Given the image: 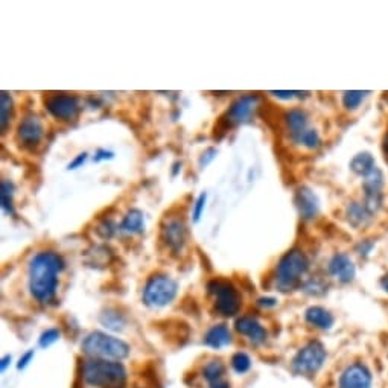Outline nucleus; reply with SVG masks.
<instances>
[{
	"mask_svg": "<svg viewBox=\"0 0 388 388\" xmlns=\"http://www.w3.org/2000/svg\"><path fill=\"white\" fill-rule=\"evenodd\" d=\"M64 269L63 257L55 252L37 253L29 264V291L41 304L51 303L58 289V274Z\"/></svg>",
	"mask_w": 388,
	"mask_h": 388,
	"instance_id": "1",
	"label": "nucleus"
},
{
	"mask_svg": "<svg viewBox=\"0 0 388 388\" xmlns=\"http://www.w3.org/2000/svg\"><path fill=\"white\" fill-rule=\"evenodd\" d=\"M81 378L90 388H125L128 374L122 362L91 358L82 364Z\"/></svg>",
	"mask_w": 388,
	"mask_h": 388,
	"instance_id": "2",
	"label": "nucleus"
},
{
	"mask_svg": "<svg viewBox=\"0 0 388 388\" xmlns=\"http://www.w3.org/2000/svg\"><path fill=\"white\" fill-rule=\"evenodd\" d=\"M309 269L307 254L292 249L280 257L276 267V287L282 292H292L302 287V280Z\"/></svg>",
	"mask_w": 388,
	"mask_h": 388,
	"instance_id": "3",
	"label": "nucleus"
},
{
	"mask_svg": "<svg viewBox=\"0 0 388 388\" xmlns=\"http://www.w3.org/2000/svg\"><path fill=\"white\" fill-rule=\"evenodd\" d=\"M81 349L84 354L93 359L104 361H122L129 355V346L124 339L111 337L104 332H91L84 341H82Z\"/></svg>",
	"mask_w": 388,
	"mask_h": 388,
	"instance_id": "4",
	"label": "nucleus"
},
{
	"mask_svg": "<svg viewBox=\"0 0 388 388\" xmlns=\"http://www.w3.org/2000/svg\"><path fill=\"white\" fill-rule=\"evenodd\" d=\"M207 292L215 299V311L218 315L232 319L241 309V294L232 282L215 279L207 284Z\"/></svg>",
	"mask_w": 388,
	"mask_h": 388,
	"instance_id": "5",
	"label": "nucleus"
},
{
	"mask_svg": "<svg viewBox=\"0 0 388 388\" xmlns=\"http://www.w3.org/2000/svg\"><path fill=\"white\" fill-rule=\"evenodd\" d=\"M179 292V285L168 274L151 276L144 287V303L148 308H164L175 299Z\"/></svg>",
	"mask_w": 388,
	"mask_h": 388,
	"instance_id": "6",
	"label": "nucleus"
},
{
	"mask_svg": "<svg viewBox=\"0 0 388 388\" xmlns=\"http://www.w3.org/2000/svg\"><path fill=\"white\" fill-rule=\"evenodd\" d=\"M326 349L320 341H309L303 346L291 362L292 372L299 376H314L326 361Z\"/></svg>",
	"mask_w": 388,
	"mask_h": 388,
	"instance_id": "7",
	"label": "nucleus"
},
{
	"mask_svg": "<svg viewBox=\"0 0 388 388\" xmlns=\"http://www.w3.org/2000/svg\"><path fill=\"white\" fill-rule=\"evenodd\" d=\"M44 105L58 121H72L79 110L76 96L69 93H49L44 98Z\"/></svg>",
	"mask_w": 388,
	"mask_h": 388,
	"instance_id": "8",
	"label": "nucleus"
},
{
	"mask_svg": "<svg viewBox=\"0 0 388 388\" xmlns=\"http://www.w3.org/2000/svg\"><path fill=\"white\" fill-rule=\"evenodd\" d=\"M161 239L172 253H180L187 239V227L183 218H166L161 227Z\"/></svg>",
	"mask_w": 388,
	"mask_h": 388,
	"instance_id": "9",
	"label": "nucleus"
},
{
	"mask_svg": "<svg viewBox=\"0 0 388 388\" xmlns=\"http://www.w3.org/2000/svg\"><path fill=\"white\" fill-rule=\"evenodd\" d=\"M43 134H44L43 124L40 121V117L35 114L26 116L17 128L19 142L26 148L37 146L41 142Z\"/></svg>",
	"mask_w": 388,
	"mask_h": 388,
	"instance_id": "10",
	"label": "nucleus"
},
{
	"mask_svg": "<svg viewBox=\"0 0 388 388\" xmlns=\"http://www.w3.org/2000/svg\"><path fill=\"white\" fill-rule=\"evenodd\" d=\"M339 388H372V373L361 362L347 366L339 376Z\"/></svg>",
	"mask_w": 388,
	"mask_h": 388,
	"instance_id": "11",
	"label": "nucleus"
},
{
	"mask_svg": "<svg viewBox=\"0 0 388 388\" xmlns=\"http://www.w3.org/2000/svg\"><path fill=\"white\" fill-rule=\"evenodd\" d=\"M257 102H259L257 95H244L232 104V107L229 109L224 117L232 126L249 122L252 119L254 109L257 107Z\"/></svg>",
	"mask_w": 388,
	"mask_h": 388,
	"instance_id": "12",
	"label": "nucleus"
},
{
	"mask_svg": "<svg viewBox=\"0 0 388 388\" xmlns=\"http://www.w3.org/2000/svg\"><path fill=\"white\" fill-rule=\"evenodd\" d=\"M329 273L341 284H350L355 279L357 268L347 254L337 253L329 261Z\"/></svg>",
	"mask_w": 388,
	"mask_h": 388,
	"instance_id": "13",
	"label": "nucleus"
},
{
	"mask_svg": "<svg viewBox=\"0 0 388 388\" xmlns=\"http://www.w3.org/2000/svg\"><path fill=\"white\" fill-rule=\"evenodd\" d=\"M234 329H237L238 334H241L242 337L249 338L253 344H262L268 338L267 329L259 323L254 317L250 315L238 319L237 323H234Z\"/></svg>",
	"mask_w": 388,
	"mask_h": 388,
	"instance_id": "14",
	"label": "nucleus"
},
{
	"mask_svg": "<svg viewBox=\"0 0 388 388\" xmlns=\"http://www.w3.org/2000/svg\"><path fill=\"white\" fill-rule=\"evenodd\" d=\"M294 203L303 219H312L320 210L319 198L309 189V187H299L294 195Z\"/></svg>",
	"mask_w": 388,
	"mask_h": 388,
	"instance_id": "15",
	"label": "nucleus"
},
{
	"mask_svg": "<svg viewBox=\"0 0 388 388\" xmlns=\"http://www.w3.org/2000/svg\"><path fill=\"white\" fill-rule=\"evenodd\" d=\"M204 344L219 350L232 344V334L230 329L226 324H215L212 326L204 335Z\"/></svg>",
	"mask_w": 388,
	"mask_h": 388,
	"instance_id": "16",
	"label": "nucleus"
},
{
	"mask_svg": "<svg viewBox=\"0 0 388 388\" xmlns=\"http://www.w3.org/2000/svg\"><path fill=\"white\" fill-rule=\"evenodd\" d=\"M304 319H307V322L311 326L322 329V331H329L335 322L334 315L322 307H311L307 312H304Z\"/></svg>",
	"mask_w": 388,
	"mask_h": 388,
	"instance_id": "17",
	"label": "nucleus"
},
{
	"mask_svg": "<svg viewBox=\"0 0 388 388\" xmlns=\"http://www.w3.org/2000/svg\"><path fill=\"white\" fill-rule=\"evenodd\" d=\"M346 217H347L349 224L358 229V227L366 226L367 222L370 221V218L373 217V214L367 209V206L364 204V202L362 203L354 202L347 206Z\"/></svg>",
	"mask_w": 388,
	"mask_h": 388,
	"instance_id": "18",
	"label": "nucleus"
},
{
	"mask_svg": "<svg viewBox=\"0 0 388 388\" xmlns=\"http://www.w3.org/2000/svg\"><path fill=\"white\" fill-rule=\"evenodd\" d=\"M121 232L128 234H137L145 232V218L144 214L139 209H131L128 214L124 217L121 226Z\"/></svg>",
	"mask_w": 388,
	"mask_h": 388,
	"instance_id": "19",
	"label": "nucleus"
},
{
	"mask_svg": "<svg viewBox=\"0 0 388 388\" xmlns=\"http://www.w3.org/2000/svg\"><path fill=\"white\" fill-rule=\"evenodd\" d=\"M285 122L291 133V137H294L308 128V114L302 109H292L287 113Z\"/></svg>",
	"mask_w": 388,
	"mask_h": 388,
	"instance_id": "20",
	"label": "nucleus"
},
{
	"mask_svg": "<svg viewBox=\"0 0 388 388\" xmlns=\"http://www.w3.org/2000/svg\"><path fill=\"white\" fill-rule=\"evenodd\" d=\"M376 168V161L370 152H359L350 161V169L361 177H367V175Z\"/></svg>",
	"mask_w": 388,
	"mask_h": 388,
	"instance_id": "21",
	"label": "nucleus"
},
{
	"mask_svg": "<svg viewBox=\"0 0 388 388\" xmlns=\"http://www.w3.org/2000/svg\"><path fill=\"white\" fill-rule=\"evenodd\" d=\"M99 322L104 327H107V329H110V331H114V332L122 331L126 324L125 315L121 314L117 309H113V308L102 311V314L99 315Z\"/></svg>",
	"mask_w": 388,
	"mask_h": 388,
	"instance_id": "22",
	"label": "nucleus"
},
{
	"mask_svg": "<svg viewBox=\"0 0 388 388\" xmlns=\"http://www.w3.org/2000/svg\"><path fill=\"white\" fill-rule=\"evenodd\" d=\"M224 374H226V366L221 359H212L204 364L203 378L207 381L209 385L224 381Z\"/></svg>",
	"mask_w": 388,
	"mask_h": 388,
	"instance_id": "23",
	"label": "nucleus"
},
{
	"mask_svg": "<svg viewBox=\"0 0 388 388\" xmlns=\"http://www.w3.org/2000/svg\"><path fill=\"white\" fill-rule=\"evenodd\" d=\"M14 191L16 187L9 180H4L0 184V203H2V209L6 215H14Z\"/></svg>",
	"mask_w": 388,
	"mask_h": 388,
	"instance_id": "24",
	"label": "nucleus"
},
{
	"mask_svg": "<svg viewBox=\"0 0 388 388\" xmlns=\"http://www.w3.org/2000/svg\"><path fill=\"white\" fill-rule=\"evenodd\" d=\"M291 139H292L294 144H299L308 149H317L322 144L319 131H317V129H311V128H307L304 131L299 133L297 136H294Z\"/></svg>",
	"mask_w": 388,
	"mask_h": 388,
	"instance_id": "25",
	"label": "nucleus"
},
{
	"mask_svg": "<svg viewBox=\"0 0 388 388\" xmlns=\"http://www.w3.org/2000/svg\"><path fill=\"white\" fill-rule=\"evenodd\" d=\"M14 113V101L11 98L6 91L0 95V124H2V131L8 126V122L11 121Z\"/></svg>",
	"mask_w": 388,
	"mask_h": 388,
	"instance_id": "26",
	"label": "nucleus"
},
{
	"mask_svg": "<svg viewBox=\"0 0 388 388\" xmlns=\"http://www.w3.org/2000/svg\"><path fill=\"white\" fill-rule=\"evenodd\" d=\"M370 95V91H359V90H352L344 91L343 95V105L347 110H357L366 96Z\"/></svg>",
	"mask_w": 388,
	"mask_h": 388,
	"instance_id": "27",
	"label": "nucleus"
},
{
	"mask_svg": "<svg viewBox=\"0 0 388 388\" xmlns=\"http://www.w3.org/2000/svg\"><path fill=\"white\" fill-rule=\"evenodd\" d=\"M230 364H232V369L238 374H244L252 369V359L245 354V352H237V354L232 357Z\"/></svg>",
	"mask_w": 388,
	"mask_h": 388,
	"instance_id": "28",
	"label": "nucleus"
},
{
	"mask_svg": "<svg viewBox=\"0 0 388 388\" xmlns=\"http://www.w3.org/2000/svg\"><path fill=\"white\" fill-rule=\"evenodd\" d=\"M61 337V332H60V329H56V327H51V329H46V331L40 335L39 338V344L40 347L43 349H48L51 347L52 344H55L58 339H60Z\"/></svg>",
	"mask_w": 388,
	"mask_h": 388,
	"instance_id": "29",
	"label": "nucleus"
},
{
	"mask_svg": "<svg viewBox=\"0 0 388 388\" xmlns=\"http://www.w3.org/2000/svg\"><path fill=\"white\" fill-rule=\"evenodd\" d=\"M114 232H116V226H114V222L111 219L102 221L101 224L96 227V233L99 234L101 238H104V239L111 238L113 234H114Z\"/></svg>",
	"mask_w": 388,
	"mask_h": 388,
	"instance_id": "30",
	"label": "nucleus"
},
{
	"mask_svg": "<svg viewBox=\"0 0 388 388\" xmlns=\"http://www.w3.org/2000/svg\"><path fill=\"white\" fill-rule=\"evenodd\" d=\"M206 199H207V195L206 194H202L198 198L197 202L194 204V212H192V219L194 222H198L199 219H202V215L204 212V207H206Z\"/></svg>",
	"mask_w": 388,
	"mask_h": 388,
	"instance_id": "31",
	"label": "nucleus"
},
{
	"mask_svg": "<svg viewBox=\"0 0 388 388\" xmlns=\"http://www.w3.org/2000/svg\"><path fill=\"white\" fill-rule=\"evenodd\" d=\"M217 154H218V151H217L215 148H209V149H206V151L203 152V156L199 157V168L204 169V168L207 166V164H210L212 161L215 160Z\"/></svg>",
	"mask_w": 388,
	"mask_h": 388,
	"instance_id": "32",
	"label": "nucleus"
},
{
	"mask_svg": "<svg viewBox=\"0 0 388 388\" xmlns=\"http://www.w3.org/2000/svg\"><path fill=\"white\" fill-rule=\"evenodd\" d=\"M269 93H272V95H274L276 98H279V99H285V101H288V99H294V98H302L303 95H308V93H302V91H269Z\"/></svg>",
	"mask_w": 388,
	"mask_h": 388,
	"instance_id": "33",
	"label": "nucleus"
},
{
	"mask_svg": "<svg viewBox=\"0 0 388 388\" xmlns=\"http://www.w3.org/2000/svg\"><path fill=\"white\" fill-rule=\"evenodd\" d=\"M87 157H89V154H87V152H81V154H78L72 161H70L69 163V166H67V169L69 171H75V169H78V168H81L82 166V164H84L86 163V160H87Z\"/></svg>",
	"mask_w": 388,
	"mask_h": 388,
	"instance_id": "34",
	"label": "nucleus"
},
{
	"mask_svg": "<svg viewBox=\"0 0 388 388\" xmlns=\"http://www.w3.org/2000/svg\"><path fill=\"white\" fill-rule=\"evenodd\" d=\"M34 357H35L34 350H28L26 354H23V355H21V358L19 359L17 369H19V370H25V369L29 366V364L34 361Z\"/></svg>",
	"mask_w": 388,
	"mask_h": 388,
	"instance_id": "35",
	"label": "nucleus"
},
{
	"mask_svg": "<svg viewBox=\"0 0 388 388\" xmlns=\"http://www.w3.org/2000/svg\"><path fill=\"white\" fill-rule=\"evenodd\" d=\"M114 157V152L107 149H98L95 152V161H104V160H111Z\"/></svg>",
	"mask_w": 388,
	"mask_h": 388,
	"instance_id": "36",
	"label": "nucleus"
},
{
	"mask_svg": "<svg viewBox=\"0 0 388 388\" xmlns=\"http://www.w3.org/2000/svg\"><path fill=\"white\" fill-rule=\"evenodd\" d=\"M257 304L261 308H274L277 307V299H273V297H262L257 300Z\"/></svg>",
	"mask_w": 388,
	"mask_h": 388,
	"instance_id": "37",
	"label": "nucleus"
},
{
	"mask_svg": "<svg viewBox=\"0 0 388 388\" xmlns=\"http://www.w3.org/2000/svg\"><path fill=\"white\" fill-rule=\"evenodd\" d=\"M372 249H373V242H370L369 239H366V241H362L359 245H358V253L362 256H367L370 252H372Z\"/></svg>",
	"mask_w": 388,
	"mask_h": 388,
	"instance_id": "38",
	"label": "nucleus"
},
{
	"mask_svg": "<svg viewBox=\"0 0 388 388\" xmlns=\"http://www.w3.org/2000/svg\"><path fill=\"white\" fill-rule=\"evenodd\" d=\"M9 364H11V357H9V355L4 357V358H2V362H0V370L5 372V370H6V367L9 366Z\"/></svg>",
	"mask_w": 388,
	"mask_h": 388,
	"instance_id": "39",
	"label": "nucleus"
},
{
	"mask_svg": "<svg viewBox=\"0 0 388 388\" xmlns=\"http://www.w3.org/2000/svg\"><path fill=\"white\" fill-rule=\"evenodd\" d=\"M209 388H230V384L226 382V381H219V382H215V384H210Z\"/></svg>",
	"mask_w": 388,
	"mask_h": 388,
	"instance_id": "40",
	"label": "nucleus"
},
{
	"mask_svg": "<svg viewBox=\"0 0 388 388\" xmlns=\"http://www.w3.org/2000/svg\"><path fill=\"white\" fill-rule=\"evenodd\" d=\"M381 285H382V288L388 292V276H385V277L381 280Z\"/></svg>",
	"mask_w": 388,
	"mask_h": 388,
	"instance_id": "41",
	"label": "nucleus"
},
{
	"mask_svg": "<svg viewBox=\"0 0 388 388\" xmlns=\"http://www.w3.org/2000/svg\"><path fill=\"white\" fill-rule=\"evenodd\" d=\"M384 149H385V152H387V154H388V136L385 137V144H384Z\"/></svg>",
	"mask_w": 388,
	"mask_h": 388,
	"instance_id": "42",
	"label": "nucleus"
}]
</instances>
